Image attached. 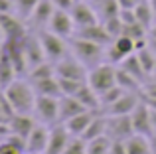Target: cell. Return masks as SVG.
Returning a JSON list of instances; mask_svg holds the SVG:
<instances>
[{"label":"cell","instance_id":"6da1fadb","mask_svg":"<svg viewBox=\"0 0 156 154\" xmlns=\"http://www.w3.org/2000/svg\"><path fill=\"white\" fill-rule=\"evenodd\" d=\"M4 95H6L8 103L12 105L14 113H22V115H30L36 107V89L32 87L30 83L22 79H14L6 89H2Z\"/></svg>","mask_w":156,"mask_h":154},{"label":"cell","instance_id":"7a4b0ae2","mask_svg":"<svg viewBox=\"0 0 156 154\" xmlns=\"http://www.w3.org/2000/svg\"><path fill=\"white\" fill-rule=\"evenodd\" d=\"M69 47H71L73 55H75L79 61H83L85 65H91V67L99 65V59L105 55V46L89 42V40L79 38V36H75V38L69 42Z\"/></svg>","mask_w":156,"mask_h":154},{"label":"cell","instance_id":"3957f363","mask_svg":"<svg viewBox=\"0 0 156 154\" xmlns=\"http://www.w3.org/2000/svg\"><path fill=\"white\" fill-rule=\"evenodd\" d=\"M87 83L91 85L99 95L105 93V91H109V89H113L115 85H117V67H115L113 63H109V61L99 63V65H95L91 71H89Z\"/></svg>","mask_w":156,"mask_h":154},{"label":"cell","instance_id":"277c9868","mask_svg":"<svg viewBox=\"0 0 156 154\" xmlns=\"http://www.w3.org/2000/svg\"><path fill=\"white\" fill-rule=\"evenodd\" d=\"M38 38H40V42H42V47H44V54H46L48 61L57 63L59 59H63L65 55H67V44H65V38L53 34L51 30H40Z\"/></svg>","mask_w":156,"mask_h":154},{"label":"cell","instance_id":"5b68a950","mask_svg":"<svg viewBox=\"0 0 156 154\" xmlns=\"http://www.w3.org/2000/svg\"><path fill=\"white\" fill-rule=\"evenodd\" d=\"M134 135L130 115H107V136L111 140H126Z\"/></svg>","mask_w":156,"mask_h":154},{"label":"cell","instance_id":"8992f818","mask_svg":"<svg viewBox=\"0 0 156 154\" xmlns=\"http://www.w3.org/2000/svg\"><path fill=\"white\" fill-rule=\"evenodd\" d=\"M34 113L40 119V123L44 124L59 123V99L57 97H48V95H38Z\"/></svg>","mask_w":156,"mask_h":154},{"label":"cell","instance_id":"52a82bcc","mask_svg":"<svg viewBox=\"0 0 156 154\" xmlns=\"http://www.w3.org/2000/svg\"><path fill=\"white\" fill-rule=\"evenodd\" d=\"M85 63L79 61V59L73 55V58H67L65 55L63 59L55 63V75L57 77H67V79H79V81H87V69H85Z\"/></svg>","mask_w":156,"mask_h":154},{"label":"cell","instance_id":"ba28073f","mask_svg":"<svg viewBox=\"0 0 156 154\" xmlns=\"http://www.w3.org/2000/svg\"><path fill=\"white\" fill-rule=\"evenodd\" d=\"M50 142V128L48 124L40 123L32 128L30 136L26 138V152L28 154H46Z\"/></svg>","mask_w":156,"mask_h":154},{"label":"cell","instance_id":"9c48e42d","mask_svg":"<svg viewBox=\"0 0 156 154\" xmlns=\"http://www.w3.org/2000/svg\"><path fill=\"white\" fill-rule=\"evenodd\" d=\"M69 14H71L73 22H75V28L79 30V28H87V26H93V24H99V14L95 12V8L91 6V4H87L83 0V2H75L71 6V10H69Z\"/></svg>","mask_w":156,"mask_h":154},{"label":"cell","instance_id":"30bf717a","mask_svg":"<svg viewBox=\"0 0 156 154\" xmlns=\"http://www.w3.org/2000/svg\"><path fill=\"white\" fill-rule=\"evenodd\" d=\"M48 30H51L53 34L61 36V38H71L73 32H75V22H73L69 10H59V8H57V10L53 12L51 20H50Z\"/></svg>","mask_w":156,"mask_h":154},{"label":"cell","instance_id":"8fae6325","mask_svg":"<svg viewBox=\"0 0 156 154\" xmlns=\"http://www.w3.org/2000/svg\"><path fill=\"white\" fill-rule=\"evenodd\" d=\"M22 46H24V55H26V61H28V67H36L40 65L42 61H46V54H44V47H42V42H40L38 36H32V34H26L22 40Z\"/></svg>","mask_w":156,"mask_h":154},{"label":"cell","instance_id":"7c38bea8","mask_svg":"<svg viewBox=\"0 0 156 154\" xmlns=\"http://www.w3.org/2000/svg\"><path fill=\"white\" fill-rule=\"evenodd\" d=\"M0 28H2L4 40H20V38H24V36L28 34L22 18L14 16V12L0 14Z\"/></svg>","mask_w":156,"mask_h":154},{"label":"cell","instance_id":"4fadbf2b","mask_svg":"<svg viewBox=\"0 0 156 154\" xmlns=\"http://www.w3.org/2000/svg\"><path fill=\"white\" fill-rule=\"evenodd\" d=\"M69 140H71V135H69L67 127L63 123H55L50 128V142H48L46 154H61Z\"/></svg>","mask_w":156,"mask_h":154},{"label":"cell","instance_id":"5bb4252c","mask_svg":"<svg viewBox=\"0 0 156 154\" xmlns=\"http://www.w3.org/2000/svg\"><path fill=\"white\" fill-rule=\"evenodd\" d=\"M130 117H133V124H134L136 135H144V136L154 135L152 123H150V107L146 103H138L136 109L130 113Z\"/></svg>","mask_w":156,"mask_h":154},{"label":"cell","instance_id":"9a60e30c","mask_svg":"<svg viewBox=\"0 0 156 154\" xmlns=\"http://www.w3.org/2000/svg\"><path fill=\"white\" fill-rule=\"evenodd\" d=\"M89 111L75 95H61L59 97V123L73 119V117L81 115V113Z\"/></svg>","mask_w":156,"mask_h":154},{"label":"cell","instance_id":"2e32d148","mask_svg":"<svg viewBox=\"0 0 156 154\" xmlns=\"http://www.w3.org/2000/svg\"><path fill=\"white\" fill-rule=\"evenodd\" d=\"M77 36L89 40V42L101 44V46H109V44L115 42L113 36H111L109 32H107V28L103 26V22L93 24V26H87V28H79V30H77Z\"/></svg>","mask_w":156,"mask_h":154},{"label":"cell","instance_id":"e0dca14e","mask_svg":"<svg viewBox=\"0 0 156 154\" xmlns=\"http://www.w3.org/2000/svg\"><path fill=\"white\" fill-rule=\"evenodd\" d=\"M138 103L140 101H138L136 91H126L121 99H117L113 105L107 107V115H130Z\"/></svg>","mask_w":156,"mask_h":154},{"label":"cell","instance_id":"ac0fdd59","mask_svg":"<svg viewBox=\"0 0 156 154\" xmlns=\"http://www.w3.org/2000/svg\"><path fill=\"white\" fill-rule=\"evenodd\" d=\"M55 10L57 8L53 6L51 0H40V4L34 8V12H32V16H30V22L34 24L36 28L44 30L46 26H50V20H51V16H53Z\"/></svg>","mask_w":156,"mask_h":154},{"label":"cell","instance_id":"d6986e66","mask_svg":"<svg viewBox=\"0 0 156 154\" xmlns=\"http://www.w3.org/2000/svg\"><path fill=\"white\" fill-rule=\"evenodd\" d=\"M93 119H95V111H85V113H81V115L73 117V119L65 121L63 124L67 127V131H69L71 136H83V132L87 131V127L91 124Z\"/></svg>","mask_w":156,"mask_h":154},{"label":"cell","instance_id":"ffe728a7","mask_svg":"<svg viewBox=\"0 0 156 154\" xmlns=\"http://www.w3.org/2000/svg\"><path fill=\"white\" fill-rule=\"evenodd\" d=\"M8 124H10L12 135H20V136H24V138H28L32 128L36 127V123L30 119V115H22V113H14V115L8 119Z\"/></svg>","mask_w":156,"mask_h":154},{"label":"cell","instance_id":"44dd1931","mask_svg":"<svg viewBox=\"0 0 156 154\" xmlns=\"http://www.w3.org/2000/svg\"><path fill=\"white\" fill-rule=\"evenodd\" d=\"M75 97L89 109V111H97V109H101V97H99V93H97L89 83H83V87L75 93Z\"/></svg>","mask_w":156,"mask_h":154},{"label":"cell","instance_id":"7402d4cb","mask_svg":"<svg viewBox=\"0 0 156 154\" xmlns=\"http://www.w3.org/2000/svg\"><path fill=\"white\" fill-rule=\"evenodd\" d=\"M34 89H36V93H38V95L57 97V99L63 95V93H61V87H59V81H57V75L48 77V79L34 81Z\"/></svg>","mask_w":156,"mask_h":154},{"label":"cell","instance_id":"603a6c76","mask_svg":"<svg viewBox=\"0 0 156 154\" xmlns=\"http://www.w3.org/2000/svg\"><path fill=\"white\" fill-rule=\"evenodd\" d=\"M134 16H136V22L138 24H142L146 30H150L152 24H154V18H156L150 0H140V2L134 6Z\"/></svg>","mask_w":156,"mask_h":154},{"label":"cell","instance_id":"cb8c5ba5","mask_svg":"<svg viewBox=\"0 0 156 154\" xmlns=\"http://www.w3.org/2000/svg\"><path fill=\"white\" fill-rule=\"evenodd\" d=\"M16 75H18V71H16L12 59L8 58V54L4 51V54L0 55V89H6L8 85L16 79Z\"/></svg>","mask_w":156,"mask_h":154},{"label":"cell","instance_id":"d4e9b609","mask_svg":"<svg viewBox=\"0 0 156 154\" xmlns=\"http://www.w3.org/2000/svg\"><path fill=\"white\" fill-rule=\"evenodd\" d=\"M125 144H126V154H150V136L134 132L133 136L125 140Z\"/></svg>","mask_w":156,"mask_h":154},{"label":"cell","instance_id":"484cf974","mask_svg":"<svg viewBox=\"0 0 156 154\" xmlns=\"http://www.w3.org/2000/svg\"><path fill=\"white\" fill-rule=\"evenodd\" d=\"M93 8L99 14L101 22L113 18V16H119V12H121V6L117 0H93Z\"/></svg>","mask_w":156,"mask_h":154},{"label":"cell","instance_id":"4316f807","mask_svg":"<svg viewBox=\"0 0 156 154\" xmlns=\"http://www.w3.org/2000/svg\"><path fill=\"white\" fill-rule=\"evenodd\" d=\"M103 135H107V117H97L95 115V119L91 121V124L87 127V131L83 132L81 138L89 142V140L97 138V136H103Z\"/></svg>","mask_w":156,"mask_h":154},{"label":"cell","instance_id":"83f0119b","mask_svg":"<svg viewBox=\"0 0 156 154\" xmlns=\"http://www.w3.org/2000/svg\"><path fill=\"white\" fill-rule=\"evenodd\" d=\"M121 67L125 71H129L130 75H134L138 81H142V79H144V75H146V71L142 69V63H140V59H138L136 51H134V54H130V55H126V58L122 59Z\"/></svg>","mask_w":156,"mask_h":154},{"label":"cell","instance_id":"f1b7e54d","mask_svg":"<svg viewBox=\"0 0 156 154\" xmlns=\"http://www.w3.org/2000/svg\"><path fill=\"white\" fill-rule=\"evenodd\" d=\"M55 75V63L53 61H42L40 65L32 67L30 69V79L32 81H40V79H48V77Z\"/></svg>","mask_w":156,"mask_h":154},{"label":"cell","instance_id":"f546056e","mask_svg":"<svg viewBox=\"0 0 156 154\" xmlns=\"http://www.w3.org/2000/svg\"><path fill=\"white\" fill-rule=\"evenodd\" d=\"M117 85H121L125 91H138V85H140V81L136 79L134 75H130L129 71H125L122 67H119L117 69Z\"/></svg>","mask_w":156,"mask_h":154},{"label":"cell","instance_id":"4dcf8cb0","mask_svg":"<svg viewBox=\"0 0 156 154\" xmlns=\"http://www.w3.org/2000/svg\"><path fill=\"white\" fill-rule=\"evenodd\" d=\"M111 148V138L107 135L97 136V138L87 142V154H109Z\"/></svg>","mask_w":156,"mask_h":154},{"label":"cell","instance_id":"1f68e13d","mask_svg":"<svg viewBox=\"0 0 156 154\" xmlns=\"http://www.w3.org/2000/svg\"><path fill=\"white\" fill-rule=\"evenodd\" d=\"M136 55H138V59H140L142 69L146 71V75H148V73H154V69H156V54H154V51L146 46L144 50L136 51Z\"/></svg>","mask_w":156,"mask_h":154},{"label":"cell","instance_id":"d6a6232c","mask_svg":"<svg viewBox=\"0 0 156 154\" xmlns=\"http://www.w3.org/2000/svg\"><path fill=\"white\" fill-rule=\"evenodd\" d=\"M14 4H16V14L22 20H30L32 12L40 4V0H14Z\"/></svg>","mask_w":156,"mask_h":154},{"label":"cell","instance_id":"836d02e7","mask_svg":"<svg viewBox=\"0 0 156 154\" xmlns=\"http://www.w3.org/2000/svg\"><path fill=\"white\" fill-rule=\"evenodd\" d=\"M125 93H126V91L121 87V85H115L113 89H109V91L101 93V95H99V97H101V107H105V109H107L109 105H113L117 99H121Z\"/></svg>","mask_w":156,"mask_h":154},{"label":"cell","instance_id":"e575fe53","mask_svg":"<svg viewBox=\"0 0 156 154\" xmlns=\"http://www.w3.org/2000/svg\"><path fill=\"white\" fill-rule=\"evenodd\" d=\"M57 81H59V87H61V93H63V95H75L85 83V81L67 79V77H57Z\"/></svg>","mask_w":156,"mask_h":154},{"label":"cell","instance_id":"d590c367","mask_svg":"<svg viewBox=\"0 0 156 154\" xmlns=\"http://www.w3.org/2000/svg\"><path fill=\"white\" fill-rule=\"evenodd\" d=\"M61 154H87V140H83L81 136H71Z\"/></svg>","mask_w":156,"mask_h":154},{"label":"cell","instance_id":"8d00e7d4","mask_svg":"<svg viewBox=\"0 0 156 154\" xmlns=\"http://www.w3.org/2000/svg\"><path fill=\"white\" fill-rule=\"evenodd\" d=\"M113 44H115V46H117L125 55H130V54H134V51H136L134 40L130 38V36H126V34H121L119 38H115V42H113Z\"/></svg>","mask_w":156,"mask_h":154},{"label":"cell","instance_id":"74e56055","mask_svg":"<svg viewBox=\"0 0 156 154\" xmlns=\"http://www.w3.org/2000/svg\"><path fill=\"white\" fill-rule=\"evenodd\" d=\"M103 26L107 28V32H109V34L113 36V40H115V38H119V36H121L122 32H125V24H122L121 16H113V18L105 20Z\"/></svg>","mask_w":156,"mask_h":154},{"label":"cell","instance_id":"f35d334b","mask_svg":"<svg viewBox=\"0 0 156 154\" xmlns=\"http://www.w3.org/2000/svg\"><path fill=\"white\" fill-rule=\"evenodd\" d=\"M146 28L142 26V24H138V22H134V24H126L125 26V32L122 34H126V36H130V38L136 42V40H142V38H146Z\"/></svg>","mask_w":156,"mask_h":154},{"label":"cell","instance_id":"ab89813d","mask_svg":"<svg viewBox=\"0 0 156 154\" xmlns=\"http://www.w3.org/2000/svg\"><path fill=\"white\" fill-rule=\"evenodd\" d=\"M105 58H107V61H109V63L117 65V63H122V59H125L126 55L122 54V51L119 50L115 44H109V46H107V50H105Z\"/></svg>","mask_w":156,"mask_h":154},{"label":"cell","instance_id":"60d3db41","mask_svg":"<svg viewBox=\"0 0 156 154\" xmlns=\"http://www.w3.org/2000/svg\"><path fill=\"white\" fill-rule=\"evenodd\" d=\"M109 154H126V144H125V140H111Z\"/></svg>","mask_w":156,"mask_h":154},{"label":"cell","instance_id":"b9f144b4","mask_svg":"<svg viewBox=\"0 0 156 154\" xmlns=\"http://www.w3.org/2000/svg\"><path fill=\"white\" fill-rule=\"evenodd\" d=\"M0 154H22V150L18 146H14L12 142L4 140V142H0Z\"/></svg>","mask_w":156,"mask_h":154},{"label":"cell","instance_id":"7bdbcfd3","mask_svg":"<svg viewBox=\"0 0 156 154\" xmlns=\"http://www.w3.org/2000/svg\"><path fill=\"white\" fill-rule=\"evenodd\" d=\"M16 4L14 0H0V14H8V12H14Z\"/></svg>","mask_w":156,"mask_h":154},{"label":"cell","instance_id":"ee69618b","mask_svg":"<svg viewBox=\"0 0 156 154\" xmlns=\"http://www.w3.org/2000/svg\"><path fill=\"white\" fill-rule=\"evenodd\" d=\"M53 6L59 8V10H71V6L75 4V0H51Z\"/></svg>","mask_w":156,"mask_h":154},{"label":"cell","instance_id":"f6af8a7d","mask_svg":"<svg viewBox=\"0 0 156 154\" xmlns=\"http://www.w3.org/2000/svg\"><path fill=\"white\" fill-rule=\"evenodd\" d=\"M144 97H150V99H156V81L148 83L144 87Z\"/></svg>","mask_w":156,"mask_h":154},{"label":"cell","instance_id":"bcb514c9","mask_svg":"<svg viewBox=\"0 0 156 154\" xmlns=\"http://www.w3.org/2000/svg\"><path fill=\"white\" fill-rule=\"evenodd\" d=\"M119 6H121V10H130V8L136 6V2L134 0H117Z\"/></svg>","mask_w":156,"mask_h":154},{"label":"cell","instance_id":"7dc6e473","mask_svg":"<svg viewBox=\"0 0 156 154\" xmlns=\"http://www.w3.org/2000/svg\"><path fill=\"white\" fill-rule=\"evenodd\" d=\"M150 154H156V132L150 136Z\"/></svg>","mask_w":156,"mask_h":154},{"label":"cell","instance_id":"c3c4849f","mask_svg":"<svg viewBox=\"0 0 156 154\" xmlns=\"http://www.w3.org/2000/svg\"><path fill=\"white\" fill-rule=\"evenodd\" d=\"M150 123H152V128L156 132V109H150Z\"/></svg>","mask_w":156,"mask_h":154},{"label":"cell","instance_id":"681fc988","mask_svg":"<svg viewBox=\"0 0 156 154\" xmlns=\"http://www.w3.org/2000/svg\"><path fill=\"white\" fill-rule=\"evenodd\" d=\"M144 99H146V105L150 109H156V99H150V97H144Z\"/></svg>","mask_w":156,"mask_h":154},{"label":"cell","instance_id":"f907efd6","mask_svg":"<svg viewBox=\"0 0 156 154\" xmlns=\"http://www.w3.org/2000/svg\"><path fill=\"white\" fill-rule=\"evenodd\" d=\"M148 34H150V38H156V24H152V28L148 30Z\"/></svg>","mask_w":156,"mask_h":154},{"label":"cell","instance_id":"816d5d0a","mask_svg":"<svg viewBox=\"0 0 156 154\" xmlns=\"http://www.w3.org/2000/svg\"><path fill=\"white\" fill-rule=\"evenodd\" d=\"M150 4H152V10H154V14H156V0H150Z\"/></svg>","mask_w":156,"mask_h":154},{"label":"cell","instance_id":"f5cc1de1","mask_svg":"<svg viewBox=\"0 0 156 154\" xmlns=\"http://www.w3.org/2000/svg\"><path fill=\"white\" fill-rule=\"evenodd\" d=\"M75 2H83V0H75Z\"/></svg>","mask_w":156,"mask_h":154},{"label":"cell","instance_id":"db71d44e","mask_svg":"<svg viewBox=\"0 0 156 154\" xmlns=\"http://www.w3.org/2000/svg\"><path fill=\"white\" fill-rule=\"evenodd\" d=\"M134 2H136V4H138V2H140V0H134Z\"/></svg>","mask_w":156,"mask_h":154},{"label":"cell","instance_id":"11a10c76","mask_svg":"<svg viewBox=\"0 0 156 154\" xmlns=\"http://www.w3.org/2000/svg\"><path fill=\"white\" fill-rule=\"evenodd\" d=\"M154 75H156V73H154Z\"/></svg>","mask_w":156,"mask_h":154}]
</instances>
